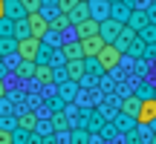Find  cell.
Segmentation results:
<instances>
[{
  "instance_id": "obj_1",
  "label": "cell",
  "mask_w": 156,
  "mask_h": 144,
  "mask_svg": "<svg viewBox=\"0 0 156 144\" xmlns=\"http://www.w3.org/2000/svg\"><path fill=\"white\" fill-rule=\"evenodd\" d=\"M122 55H124V52H119L116 43H104L98 49V55H95V61H98V67L104 72H110V69H116L119 63H122Z\"/></svg>"
},
{
  "instance_id": "obj_2",
  "label": "cell",
  "mask_w": 156,
  "mask_h": 144,
  "mask_svg": "<svg viewBox=\"0 0 156 144\" xmlns=\"http://www.w3.org/2000/svg\"><path fill=\"white\" fill-rule=\"evenodd\" d=\"M38 52H41V40L32 38V35H29V38H20L17 46H15V55L20 58V61H35Z\"/></svg>"
},
{
  "instance_id": "obj_3",
  "label": "cell",
  "mask_w": 156,
  "mask_h": 144,
  "mask_svg": "<svg viewBox=\"0 0 156 144\" xmlns=\"http://www.w3.org/2000/svg\"><path fill=\"white\" fill-rule=\"evenodd\" d=\"M26 26H29V35L41 40L46 35V29H49V20H46L41 12H29V15H26Z\"/></svg>"
},
{
  "instance_id": "obj_4",
  "label": "cell",
  "mask_w": 156,
  "mask_h": 144,
  "mask_svg": "<svg viewBox=\"0 0 156 144\" xmlns=\"http://www.w3.org/2000/svg\"><path fill=\"white\" fill-rule=\"evenodd\" d=\"M119 32H122V23H116V20H101L98 23V38L104 40V43H113V40L119 38Z\"/></svg>"
},
{
  "instance_id": "obj_5",
  "label": "cell",
  "mask_w": 156,
  "mask_h": 144,
  "mask_svg": "<svg viewBox=\"0 0 156 144\" xmlns=\"http://www.w3.org/2000/svg\"><path fill=\"white\" fill-rule=\"evenodd\" d=\"M156 121V101L147 98L139 104V112H136V124H153Z\"/></svg>"
},
{
  "instance_id": "obj_6",
  "label": "cell",
  "mask_w": 156,
  "mask_h": 144,
  "mask_svg": "<svg viewBox=\"0 0 156 144\" xmlns=\"http://www.w3.org/2000/svg\"><path fill=\"white\" fill-rule=\"evenodd\" d=\"M75 40H78V38H75ZM78 43H81V55H84V58H95V55H98V49L104 46V40H101L98 35H93V38H81Z\"/></svg>"
},
{
  "instance_id": "obj_7",
  "label": "cell",
  "mask_w": 156,
  "mask_h": 144,
  "mask_svg": "<svg viewBox=\"0 0 156 144\" xmlns=\"http://www.w3.org/2000/svg\"><path fill=\"white\" fill-rule=\"evenodd\" d=\"M87 6H90V17L93 20H107L110 17V3L107 0H87Z\"/></svg>"
},
{
  "instance_id": "obj_8",
  "label": "cell",
  "mask_w": 156,
  "mask_h": 144,
  "mask_svg": "<svg viewBox=\"0 0 156 144\" xmlns=\"http://www.w3.org/2000/svg\"><path fill=\"white\" fill-rule=\"evenodd\" d=\"M35 127H38V115H35L32 110L20 112V115L15 118V130H20V133H32Z\"/></svg>"
},
{
  "instance_id": "obj_9",
  "label": "cell",
  "mask_w": 156,
  "mask_h": 144,
  "mask_svg": "<svg viewBox=\"0 0 156 144\" xmlns=\"http://www.w3.org/2000/svg\"><path fill=\"white\" fill-rule=\"evenodd\" d=\"M3 17H9V20H20V17H26L23 3H20V0H3Z\"/></svg>"
},
{
  "instance_id": "obj_10",
  "label": "cell",
  "mask_w": 156,
  "mask_h": 144,
  "mask_svg": "<svg viewBox=\"0 0 156 144\" xmlns=\"http://www.w3.org/2000/svg\"><path fill=\"white\" fill-rule=\"evenodd\" d=\"M35 81H41L44 87H52L55 84V69L49 67V63H35Z\"/></svg>"
},
{
  "instance_id": "obj_11",
  "label": "cell",
  "mask_w": 156,
  "mask_h": 144,
  "mask_svg": "<svg viewBox=\"0 0 156 144\" xmlns=\"http://www.w3.org/2000/svg\"><path fill=\"white\" fill-rule=\"evenodd\" d=\"M130 9H133V6L124 3V0H122V3H110V20H116V23H122V26H124L127 17H130Z\"/></svg>"
},
{
  "instance_id": "obj_12",
  "label": "cell",
  "mask_w": 156,
  "mask_h": 144,
  "mask_svg": "<svg viewBox=\"0 0 156 144\" xmlns=\"http://www.w3.org/2000/svg\"><path fill=\"white\" fill-rule=\"evenodd\" d=\"M93 35H98V20H93V17H87V20L75 23V38H93Z\"/></svg>"
},
{
  "instance_id": "obj_13",
  "label": "cell",
  "mask_w": 156,
  "mask_h": 144,
  "mask_svg": "<svg viewBox=\"0 0 156 144\" xmlns=\"http://www.w3.org/2000/svg\"><path fill=\"white\" fill-rule=\"evenodd\" d=\"M64 72H67V81H81L84 78V61L75 58V61H64Z\"/></svg>"
},
{
  "instance_id": "obj_14",
  "label": "cell",
  "mask_w": 156,
  "mask_h": 144,
  "mask_svg": "<svg viewBox=\"0 0 156 144\" xmlns=\"http://www.w3.org/2000/svg\"><path fill=\"white\" fill-rule=\"evenodd\" d=\"M67 17H69V23H73V26H75V23H81V20H87V17H90V6L84 3V0H78L73 9L67 12Z\"/></svg>"
},
{
  "instance_id": "obj_15",
  "label": "cell",
  "mask_w": 156,
  "mask_h": 144,
  "mask_svg": "<svg viewBox=\"0 0 156 144\" xmlns=\"http://www.w3.org/2000/svg\"><path fill=\"white\" fill-rule=\"evenodd\" d=\"M147 15H145V9H130V17H127V23H124V26H130L133 29V32H139L142 26H147Z\"/></svg>"
},
{
  "instance_id": "obj_16",
  "label": "cell",
  "mask_w": 156,
  "mask_h": 144,
  "mask_svg": "<svg viewBox=\"0 0 156 144\" xmlns=\"http://www.w3.org/2000/svg\"><path fill=\"white\" fill-rule=\"evenodd\" d=\"M58 49H61L64 61H75V58H84V55H81V43H78V40H64Z\"/></svg>"
},
{
  "instance_id": "obj_17",
  "label": "cell",
  "mask_w": 156,
  "mask_h": 144,
  "mask_svg": "<svg viewBox=\"0 0 156 144\" xmlns=\"http://www.w3.org/2000/svg\"><path fill=\"white\" fill-rule=\"evenodd\" d=\"M12 72H15L20 81H26V78L35 75V61H20V58H17V63L12 67Z\"/></svg>"
},
{
  "instance_id": "obj_18",
  "label": "cell",
  "mask_w": 156,
  "mask_h": 144,
  "mask_svg": "<svg viewBox=\"0 0 156 144\" xmlns=\"http://www.w3.org/2000/svg\"><path fill=\"white\" fill-rule=\"evenodd\" d=\"M139 104H142V101L136 98V95H127V98L122 101V110H119V112H122V115H127V118H133V121H136V112H139Z\"/></svg>"
},
{
  "instance_id": "obj_19",
  "label": "cell",
  "mask_w": 156,
  "mask_h": 144,
  "mask_svg": "<svg viewBox=\"0 0 156 144\" xmlns=\"http://www.w3.org/2000/svg\"><path fill=\"white\" fill-rule=\"evenodd\" d=\"M52 130H58V133H67L69 127H73V121H69L67 115H64V112H52Z\"/></svg>"
},
{
  "instance_id": "obj_20",
  "label": "cell",
  "mask_w": 156,
  "mask_h": 144,
  "mask_svg": "<svg viewBox=\"0 0 156 144\" xmlns=\"http://www.w3.org/2000/svg\"><path fill=\"white\" fill-rule=\"evenodd\" d=\"M41 43H44V46H55V49H58V46L64 43V38H61V32H55V29H46V35L41 38Z\"/></svg>"
},
{
  "instance_id": "obj_21",
  "label": "cell",
  "mask_w": 156,
  "mask_h": 144,
  "mask_svg": "<svg viewBox=\"0 0 156 144\" xmlns=\"http://www.w3.org/2000/svg\"><path fill=\"white\" fill-rule=\"evenodd\" d=\"M69 26H73V23H69L67 15H55V17L49 20V29H55V32H67Z\"/></svg>"
},
{
  "instance_id": "obj_22",
  "label": "cell",
  "mask_w": 156,
  "mask_h": 144,
  "mask_svg": "<svg viewBox=\"0 0 156 144\" xmlns=\"http://www.w3.org/2000/svg\"><path fill=\"white\" fill-rule=\"evenodd\" d=\"M69 139V144H90V133L84 127H78V130H73V133L67 135Z\"/></svg>"
},
{
  "instance_id": "obj_23",
  "label": "cell",
  "mask_w": 156,
  "mask_h": 144,
  "mask_svg": "<svg viewBox=\"0 0 156 144\" xmlns=\"http://www.w3.org/2000/svg\"><path fill=\"white\" fill-rule=\"evenodd\" d=\"M81 61H84V75H104V69L98 67L95 58H81Z\"/></svg>"
},
{
  "instance_id": "obj_24",
  "label": "cell",
  "mask_w": 156,
  "mask_h": 144,
  "mask_svg": "<svg viewBox=\"0 0 156 144\" xmlns=\"http://www.w3.org/2000/svg\"><path fill=\"white\" fill-rule=\"evenodd\" d=\"M12 38H15V40H20V38H29V26H26V17L15 20V29H12Z\"/></svg>"
},
{
  "instance_id": "obj_25",
  "label": "cell",
  "mask_w": 156,
  "mask_h": 144,
  "mask_svg": "<svg viewBox=\"0 0 156 144\" xmlns=\"http://www.w3.org/2000/svg\"><path fill=\"white\" fill-rule=\"evenodd\" d=\"M15 46H17V40H15V38H0V58L15 55Z\"/></svg>"
},
{
  "instance_id": "obj_26",
  "label": "cell",
  "mask_w": 156,
  "mask_h": 144,
  "mask_svg": "<svg viewBox=\"0 0 156 144\" xmlns=\"http://www.w3.org/2000/svg\"><path fill=\"white\" fill-rule=\"evenodd\" d=\"M12 29H15V20L0 17V38H12Z\"/></svg>"
},
{
  "instance_id": "obj_27",
  "label": "cell",
  "mask_w": 156,
  "mask_h": 144,
  "mask_svg": "<svg viewBox=\"0 0 156 144\" xmlns=\"http://www.w3.org/2000/svg\"><path fill=\"white\" fill-rule=\"evenodd\" d=\"M136 98H139V101H147V98H153V87H151V84H142V87L136 89Z\"/></svg>"
},
{
  "instance_id": "obj_28",
  "label": "cell",
  "mask_w": 156,
  "mask_h": 144,
  "mask_svg": "<svg viewBox=\"0 0 156 144\" xmlns=\"http://www.w3.org/2000/svg\"><path fill=\"white\" fill-rule=\"evenodd\" d=\"M75 3H78V0H58V12H61V15H67Z\"/></svg>"
},
{
  "instance_id": "obj_29",
  "label": "cell",
  "mask_w": 156,
  "mask_h": 144,
  "mask_svg": "<svg viewBox=\"0 0 156 144\" xmlns=\"http://www.w3.org/2000/svg\"><path fill=\"white\" fill-rule=\"evenodd\" d=\"M20 3H23V9H26V15H29V12H38V9H41V0H20Z\"/></svg>"
},
{
  "instance_id": "obj_30",
  "label": "cell",
  "mask_w": 156,
  "mask_h": 144,
  "mask_svg": "<svg viewBox=\"0 0 156 144\" xmlns=\"http://www.w3.org/2000/svg\"><path fill=\"white\" fill-rule=\"evenodd\" d=\"M0 130H15V118H6L0 112Z\"/></svg>"
},
{
  "instance_id": "obj_31",
  "label": "cell",
  "mask_w": 156,
  "mask_h": 144,
  "mask_svg": "<svg viewBox=\"0 0 156 144\" xmlns=\"http://www.w3.org/2000/svg\"><path fill=\"white\" fill-rule=\"evenodd\" d=\"M145 15H147V20H151V23H156V3H153V6H151V3L145 6Z\"/></svg>"
},
{
  "instance_id": "obj_32",
  "label": "cell",
  "mask_w": 156,
  "mask_h": 144,
  "mask_svg": "<svg viewBox=\"0 0 156 144\" xmlns=\"http://www.w3.org/2000/svg\"><path fill=\"white\" fill-rule=\"evenodd\" d=\"M12 133L15 130H0V144H12Z\"/></svg>"
},
{
  "instance_id": "obj_33",
  "label": "cell",
  "mask_w": 156,
  "mask_h": 144,
  "mask_svg": "<svg viewBox=\"0 0 156 144\" xmlns=\"http://www.w3.org/2000/svg\"><path fill=\"white\" fill-rule=\"evenodd\" d=\"M6 92H9V89H6V81L0 78V98H6Z\"/></svg>"
},
{
  "instance_id": "obj_34",
  "label": "cell",
  "mask_w": 156,
  "mask_h": 144,
  "mask_svg": "<svg viewBox=\"0 0 156 144\" xmlns=\"http://www.w3.org/2000/svg\"><path fill=\"white\" fill-rule=\"evenodd\" d=\"M0 17H3V0H0Z\"/></svg>"
},
{
  "instance_id": "obj_35",
  "label": "cell",
  "mask_w": 156,
  "mask_h": 144,
  "mask_svg": "<svg viewBox=\"0 0 156 144\" xmlns=\"http://www.w3.org/2000/svg\"><path fill=\"white\" fill-rule=\"evenodd\" d=\"M153 101H156V89H153Z\"/></svg>"
},
{
  "instance_id": "obj_36",
  "label": "cell",
  "mask_w": 156,
  "mask_h": 144,
  "mask_svg": "<svg viewBox=\"0 0 156 144\" xmlns=\"http://www.w3.org/2000/svg\"><path fill=\"white\" fill-rule=\"evenodd\" d=\"M84 3H87V0H84Z\"/></svg>"
}]
</instances>
